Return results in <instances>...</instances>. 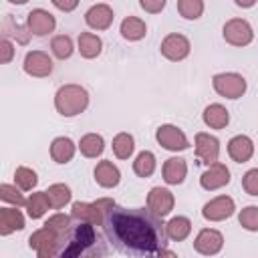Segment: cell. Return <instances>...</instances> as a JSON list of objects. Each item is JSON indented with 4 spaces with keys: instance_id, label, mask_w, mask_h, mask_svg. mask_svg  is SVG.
Returning <instances> with one entry per match:
<instances>
[{
    "instance_id": "1",
    "label": "cell",
    "mask_w": 258,
    "mask_h": 258,
    "mask_svg": "<svg viewBox=\"0 0 258 258\" xmlns=\"http://www.w3.org/2000/svg\"><path fill=\"white\" fill-rule=\"evenodd\" d=\"M163 218L155 216L149 208H121L111 206L105 212L103 230L109 242L127 254H155V256H175V252L165 250V224Z\"/></svg>"
},
{
    "instance_id": "2",
    "label": "cell",
    "mask_w": 258,
    "mask_h": 258,
    "mask_svg": "<svg viewBox=\"0 0 258 258\" xmlns=\"http://www.w3.org/2000/svg\"><path fill=\"white\" fill-rule=\"evenodd\" d=\"M89 107V93L85 87L69 83L54 93V109L62 117H77Z\"/></svg>"
},
{
    "instance_id": "3",
    "label": "cell",
    "mask_w": 258,
    "mask_h": 258,
    "mask_svg": "<svg viewBox=\"0 0 258 258\" xmlns=\"http://www.w3.org/2000/svg\"><path fill=\"white\" fill-rule=\"evenodd\" d=\"M28 246L30 250L36 252L38 258H50V256H56L62 252L64 248V236L54 232L52 228H46L42 226L40 230L32 232L30 238H28Z\"/></svg>"
},
{
    "instance_id": "4",
    "label": "cell",
    "mask_w": 258,
    "mask_h": 258,
    "mask_svg": "<svg viewBox=\"0 0 258 258\" xmlns=\"http://www.w3.org/2000/svg\"><path fill=\"white\" fill-rule=\"evenodd\" d=\"M67 234H69V242L60 252L62 256H81L97 242L95 224L89 222H79V226H75V230H69Z\"/></svg>"
},
{
    "instance_id": "5",
    "label": "cell",
    "mask_w": 258,
    "mask_h": 258,
    "mask_svg": "<svg viewBox=\"0 0 258 258\" xmlns=\"http://www.w3.org/2000/svg\"><path fill=\"white\" fill-rule=\"evenodd\" d=\"M212 87L224 99H240L246 93L248 83L240 73H218L212 77Z\"/></svg>"
},
{
    "instance_id": "6",
    "label": "cell",
    "mask_w": 258,
    "mask_h": 258,
    "mask_svg": "<svg viewBox=\"0 0 258 258\" xmlns=\"http://www.w3.org/2000/svg\"><path fill=\"white\" fill-rule=\"evenodd\" d=\"M222 36L232 46H248L254 40V28L244 18H230L222 28Z\"/></svg>"
},
{
    "instance_id": "7",
    "label": "cell",
    "mask_w": 258,
    "mask_h": 258,
    "mask_svg": "<svg viewBox=\"0 0 258 258\" xmlns=\"http://www.w3.org/2000/svg\"><path fill=\"white\" fill-rule=\"evenodd\" d=\"M159 52H161L167 60L179 62V60H183V58L189 56V52H191V42H189L187 36H183V34H179V32H169V34L161 40Z\"/></svg>"
},
{
    "instance_id": "8",
    "label": "cell",
    "mask_w": 258,
    "mask_h": 258,
    "mask_svg": "<svg viewBox=\"0 0 258 258\" xmlns=\"http://www.w3.org/2000/svg\"><path fill=\"white\" fill-rule=\"evenodd\" d=\"M155 139L167 151H183L189 147V139L185 137V133L177 125H171V123L159 125L155 131Z\"/></svg>"
},
{
    "instance_id": "9",
    "label": "cell",
    "mask_w": 258,
    "mask_h": 258,
    "mask_svg": "<svg viewBox=\"0 0 258 258\" xmlns=\"http://www.w3.org/2000/svg\"><path fill=\"white\" fill-rule=\"evenodd\" d=\"M236 212V202L230 196H218L204 204L202 216L208 222H224Z\"/></svg>"
},
{
    "instance_id": "10",
    "label": "cell",
    "mask_w": 258,
    "mask_h": 258,
    "mask_svg": "<svg viewBox=\"0 0 258 258\" xmlns=\"http://www.w3.org/2000/svg\"><path fill=\"white\" fill-rule=\"evenodd\" d=\"M22 69L28 77L44 79L52 73V58L44 50H28L22 62Z\"/></svg>"
},
{
    "instance_id": "11",
    "label": "cell",
    "mask_w": 258,
    "mask_h": 258,
    "mask_svg": "<svg viewBox=\"0 0 258 258\" xmlns=\"http://www.w3.org/2000/svg\"><path fill=\"white\" fill-rule=\"evenodd\" d=\"M26 28L34 36H46V34L54 32L56 18L48 10H44V8H34L26 16Z\"/></svg>"
},
{
    "instance_id": "12",
    "label": "cell",
    "mask_w": 258,
    "mask_h": 258,
    "mask_svg": "<svg viewBox=\"0 0 258 258\" xmlns=\"http://www.w3.org/2000/svg\"><path fill=\"white\" fill-rule=\"evenodd\" d=\"M173 206H175V198H173V194L167 187L155 185V187L149 189V194H147V208L155 216H159V218L169 216Z\"/></svg>"
},
{
    "instance_id": "13",
    "label": "cell",
    "mask_w": 258,
    "mask_h": 258,
    "mask_svg": "<svg viewBox=\"0 0 258 258\" xmlns=\"http://www.w3.org/2000/svg\"><path fill=\"white\" fill-rule=\"evenodd\" d=\"M222 248H224V236H222V232H218L214 228L200 230L194 240V250L204 256H216Z\"/></svg>"
},
{
    "instance_id": "14",
    "label": "cell",
    "mask_w": 258,
    "mask_h": 258,
    "mask_svg": "<svg viewBox=\"0 0 258 258\" xmlns=\"http://www.w3.org/2000/svg\"><path fill=\"white\" fill-rule=\"evenodd\" d=\"M228 183H230V169L222 161L210 163L208 169L200 175V185L206 191H216V189H220V187H224Z\"/></svg>"
},
{
    "instance_id": "15",
    "label": "cell",
    "mask_w": 258,
    "mask_h": 258,
    "mask_svg": "<svg viewBox=\"0 0 258 258\" xmlns=\"http://www.w3.org/2000/svg\"><path fill=\"white\" fill-rule=\"evenodd\" d=\"M194 145H196V155L202 159V163L210 165V163L218 161V157H220V141H218V137L200 131V133H196Z\"/></svg>"
},
{
    "instance_id": "16",
    "label": "cell",
    "mask_w": 258,
    "mask_h": 258,
    "mask_svg": "<svg viewBox=\"0 0 258 258\" xmlns=\"http://www.w3.org/2000/svg\"><path fill=\"white\" fill-rule=\"evenodd\" d=\"M71 216L79 222H89L95 226H103L105 220V212L99 206V202H73Z\"/></svg>"
},
{
    "instance_id": "17",
    "label": "cell",
    "mask_w": 258,
    "mask_h": 258,
    "mask_svg": "<svg viewBox=\"0 0 258 258\" xmlns=\"http://www.w3.org/2000/svg\"><path fill=\"white\" fill-rule=\"evenodd\" d=\"M115 20V12L109 4H93L85 12V22L93 30H107Z\"/></svg>"
},
{
    "instance_id": "18",
    "label": "cell",
    "mask_w": 258,
    "mask_h": 258,
    "mask_svg": "<svg viewBox=\"0 0 258 258\" xmlns=\"http://www.w3.org/2000/svg\"><path fill=\"white\" fill-rule=\"evenodd\" d=\"M228 155L236 163H246L254 155V141L248 135H234L228 141Z\"/></svg>"
},
{
    "instance_id": "19",
    "label": "cell",
    "mask_w": 258,
    "mask_h": 258,
    "mask_svg": "<svg viewBox=\"0 0 258 258\" xmlns=\"http://www.w3.org/2000/svg\"><path fill=\"white\" fill-rule=\"evenodd\" d=\"M93 175H95V181H97L101 187H105V189L117 187L119 181H121V171H119V167H117L113 161H109V159L99 161V163L95 165Z\"/></svg>"
},
{
    "instance_id": "20",
    "label": "cell",
    "mask_w": 258,
    "mask_h": 258,
    "mask_svg": "<svg viewBox=\"0 0 258 258\" xmlns=\"http://www.w3.org/2000/svg\"><path fill=\"white\" fill-rule=\"evenodd\" d=\"M161 175H163V181L167 185H179L183 183L185 175H187V163L183 157H169L163 161V167H161Z\"/></svg>"
},
{
    "instance_id": "21",
    "label": "cell",
    "mask_w": 258,
    "mask_h": 258,
    "mask_svg": "<svg viewBox=\"0 0 258 258\" xmlns=\"http://www.w3.org/2000/svg\"><path fill=\"white\" fill-rule=\"evenodd\" d=\"M26 226L22 212L18 206L14 208H0V236H10L12 232H18Z\"/></svg>"
},
{
    "instance_id": "22",
    "label": "cell",
    "mask_w": 258,
    "mask_h": 258,
    "mask_svg": "<svg viewBox=\"0 0 258 258\" xmlns=\"http://www.w3.org/2000/svg\"><path fill=\"white\" fill-rule=\"evenodd\" d=\"M77 149H79V145H75V141L71 137H64V135L54 137L52 143H50V157H52L54 163L62 165V163H69L75 157Z\"/></svg>"
},
{
    "instance_id": "23",
    "label": "cell",
    "mask_w": 258,
    "mask_h": 258,
    "mask_svg": "<svg viewBox=\"0 0 258 258\" xmlns=\"http://www.w3.org/2000/svg\"><path fill=\"white\" fill-rule=\"evenodd\" d=\"M202 119L210 129H224L230 123V111L222 103H212L204 109Z\"/></svg>"
},
{
    "instance_id": "24",
    "label": "cell",
    "mask_w": 258,
    "mask_h": 258,
    "mask_svg": "<svg viewBox=\"0 0 258 258\" xmlns=\"http://www.w3.org/2000/svg\"><path fill=\"white\" fill-rule=\"evenodd\" d=\"M119 32H121V36H123L125 40L137 42V40L145 38V34H147V24H145V20H141V18H137V16H127V18L121 20Z\"/></svg>"
},
{
    "instance_id": "25",
    "label": "cell",
    "mask_w": 258,
    "mask_h": 258,
    "mask_svg": "<svg viewBox=\"0 0 258 258\" xmlns=\"http://www.w3.org/2000/svg\"><path fill=\"white\" fill-rule=\"evenodd\" d=\"M165 234L171 242H183L191 234V222L185 216H173L165 222Z\"/></svg>"
},
{
    "instance_id": "26",
    "label": "cell",
    "mask_w": 258,
    "mask_h": 258,
    "mask_svg": "<svg viewBox=\"0 0 258 258\" xmlns=\"http://www.w3.org/2000/svg\"><path fill=\"white\" fill-rule=\"evenodd\" d=\"M77 46H79V52L83 58H97L103 50V40H101V36H97L93 32H81Z\"/></svg>"
},
{
    "instance_id": "27",
    "label": "cell",
    "mask_w": 258,
    "mask_h": 258,
    "mask_svg": "<svg viewBox=\"0 0 258 258\" xmlns=\"http://www.w3.org/2000/svg\"><path fill=\"white\" fill-rule=\"evenodd\" d=\"M79 151H81V155H85L89 159L99 157L105 151V139H103V135H99V133H87V135H83L81 141H79Z\"/></svg>"
},
{
    "instance_id": "28",
    "label": "cell",
    "mask_w": 258,
    "mask_h": 258,
    "mask_svg": "<svg viewBox=\"0 0 258 258\" xmlns=\"http://www.w3.org/2000/svg\"><path fill=\"white\" fill-rule=\"evenodd\" d=\"M24 208H26L28 218L40 220L48 212V208H50V202H48L46 191H34V194H30V198L26 200V206Z\"/></svg>"
},
{
    "instance_id": "29",
    "label": "cell",
    "mask_w": 258,
    "mask_h": 258,
    "mask_svg": "<svg viewBox=\"0 0 258 258\" xmlns=\"http://www.w3.org/2000/svg\"><path fill=\"white\" fill-rule=\"evenodd\" d=\"M111 147H113V153H115L117 159H129L133 155V151H135V139H133L131 133L121 131V133H117L113 137Z\"/></svg>"
},
{
    "instance_id": "30",
    "label": "cell",
    "mask_w": 258,
    "mask_h": 258,
    "mask_svg": "<svg viewBox=\"0 0 258 258\" xmlns=\"http://www.w3.org/2000/svg\"><path fill=\"white\" fill-rule=\"evenodd\" d=\"M155 167H157V159H155L153 151H149V149L139 151L137 157L133 159V171H135L139 177H149V175H153Z\"/></svg>"
},
{
    "instance_id": "31",
    "label": "cell",
    "mask_w": 258,
    "mask_h": 258,
    "mask_svg": "<svg viewBox=\"0 0 258 258\" xmlns=\"http://www.w3.org/2000/svg\"><path fill=\"white\" fill-rule=\"evenodd\" d=\"M46 196H48L50 208H54V210L64 208L73 200V191H71V187L67 183H52V185H48Z\"/></svg>"
},
{
    "instance_id": "32",
    "label": "cell",
    "mask_w": 258,
    "mask_h": 258,
    "mask_svg": "<svg viewBox=\"0 0 258 258\" xmlns=\"http://www.w3.org/2000/svg\"><path fill=\"white\" fill-rule=\"evenodd\" d=\"M14 183H16L22 191H32V189L36 187V183H38V175H36L34 169H30V167H26V165H20V167H16V171H14Z\"/></svg>"
},
{
    "instance_id": "33",
    "label": "cell",
    "mask_w": 258,
    "mask_h": 258,
    "mask_svg": "<svg viewBox=\"0 0 258 258\" xmlns=\"http://www.w3.org/2000/svg\"><path fill=\"white\" fill-rule=\"evenodd\" d=\"M73 50H75V46H73V38L69 34H58L50 40V52L60 60L69 58L73 54Z\"/></svg>"
},
{
    "instance_id": "34",
    "label": "cell",
    "mask_w": 258,
    "mask_h": 258,
    "mask_svg": "<svg viewBox=\"0 0 258 258\" xmlns=\"http://www.w3.org/2000/svg\"><path fill=\"white\" fill-rule=\"evenodd\" d=\"M177 12L185 20H198L204 14V0H177Z\"/></svg>"
},
{
    "instance_id": "35",
    "label": "cell",
    "mask_w": 258,
    "mask_h": 258,
    "mask_svg": "<svg viewBox=\"0 0 258 258\" xmlns=\"http://www.w3.org/2000/svg\"><path fill=\"white\" fill-rule=\"evenodd\" d=\"M0 200L6 202V204H12V206H26V198L22 196V189L14 183H2L0 185Z\"/></svg>"
},
{
    "instance_id": "36",
    "label": "cell",
    "mask_w": 258,
    "mask_h": 258,
    "mask_svg": "<svg viewBox=\"0 0 258 258\" xmlns=\"http://www.w3.org/2000/svg\"><path fill=\"white\" fill-rule=\"evenodd\" d=\"M238 222L248 232H258V206H246L238 214Z\"/></svg>"
},
{
    "instance_id": "37",
    "label": "cell",
    "mask_w": 258,
    "mask_h": 258,
    "mask_svg": "<svg viewBox=\"0 0 258 258\" xmlns=\"http://www.w3.org/2000/svg\"><path fill=\"white\" fill-rule=\"evenodd\" d=\"M71 220H73V216H67V214H52L50 218H46V222H44V226L46 228H52L54 232H58V234H62V236H67V232L71 230Z\"/></svg>"
},
{
    "instance_id": "38",
    "label": "cell",
    "mask_w": 258,
    "mask_h": 258,
    "mask_svg": "<svg viewBox=\"0 0 258 258\" xmlns=\"http://www.w3.org/2000/svg\"><path fill=\"white\" fill-rule=\"evenodd\" d=\"M242 187L248 196L258 198V167H252L242 175Z\"/></svg>"
},
{
    "instance_id": "39",
    "label": "cell",
    "mask_w": 258,
    "mask_h": 258,
    "mask_svg": "<svg viewBox=\"0 0 258 258\" xmlns=\"http://www.w3.org/2000/svg\"><path fill=\"white\" fill-rule=\"evenodd\" d=\"M167 0H139L141 10H145L147 14H159L165 8Z\"/></svg>"
},
{
    "instance_id": "40",
    "label": "cell",
    "mask_w": 258,
    "mask_h": 258,
    "mask_svg": "<svg viewBox=\"0 0 258 258\" xmlns=\"http://www.w3.org/2000/svg\"><path fill=\"white\" fill-rule=\"evenodd\" d=\"M0 50H2V56H0L2 64H8V62L12 60V56H14V44L10 42V38H8V36H6V38H2V42H0Z\"/></svg>"
},
{
    "instance_id": "41",
    "label": "cell",
    "mask_w": 258,
    "mask_h": 258,
    "mask_svg": "<svg viewBox=\"0 0 258 258\" xmlns=\"http://www.w3.org/2000/svg\"><path fill=\"white\" fill-rule=\"evenodd\" d=\"M54 8H58L60 12H73L79 6V0H50Z\"/></svg>"
},
{
    "instance_id": "42",
    "label": "cell",
    "mask_w": 258,
    "mask_h": 258,
    "mask_svg": "<svg viewBox=\"0 0 258 258\" xmlns=\"http://www.w3.org/2000/svg\"><path fill=\"white\" fill-rule=\"evenodd\" d=\"M236 2V6H240V8H252L258 0H234Z\"/></svg>"
},
{
    "instance_id": "43",
    "label": "cell",
    "mask_w": 258,
    "mask_h": 258,
    "mask_svg": "<svg viewBox=\"0 0 258 258\" xmlns=\"http://www.w3.org/2000/svg\"><path fill=\"white\" fill-rule=\"evenodd\" d=\"M8 2H10V4H26L28 0H8Z\"/></svg>"
}]
</instances>
